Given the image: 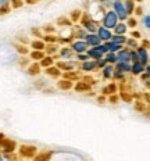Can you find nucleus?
Segmentation results:
<instances>
[{"mask_svg": "<svg viewBox=\"0 0 150 161\" xmlns=\"http://www.w3.org/2000/svg\"><path fill=\"white\" fill-rule=\"evenodd\" d=\"M56 86H57V89L63 90V92H68V90H72L74 89V82L69 79H65V78H60L57 82H56Z\"/></svg>", "mask_w": 150, "mask_h": 161, "instance_id": "f8f14e48", "label": "nucleus"}, {"mask_svg": "<svg viewBox=\"0 0 150 161\" xmlns=\"http://www.w3.org/2000/svg\"><path fill=\"white\" fill-rule=\"evenodd\" d=\"M82 14H83V11L82 10H74V11H71L69 13V21L72 22V24H79V21H81V17H82Z\"/></svg>", "mask_w": 150, "mask_h": 161, "instance_id": "cd10ccee", "label": "nucleus"}, {"mask_svg": "<svg viewBox=\"0 0 150 161\" xmlns=\"http://www.w3.org/2000/svg\"><path fill=\"white\" fill-rule=\"evenodd\" d=\"M72 58H75V53L69 47V45L60 46L57 53V60H72Z\"/></svg>", "mask_w": 150, "mask_h": 161, "instance_id": "423d86ee", "label": "nucleus"}, {"mask_svg": "<svg viewBox=\"0 0 150 161\" xmlns=\"http://www.w3.org/2000/svg\"><path fill=\"white\" fill-rule=\"evenodd\" d=\"M104 46H106V49H107V52H110V53H118L121 49H124V46L118 45V43L113 42V40H108V42H106Z\"/></svg>", "mask_w": 150, "mask_h": 161, "instance_id": "a878e982", "label": "nucleus"}, {"mask_svg": "<svg viewBox=\"0 0 150 161\" xmlns=\"http://www.w3.org/2000/svg\"><path fill=\"white\" fill-rule=\"evenodd\" d=\"M79 25L82 28H85V31L88 33H96L100 26V22L96 21L93 17H91L86 11H83V14L81 17V21H79Z\"/></svg>", "mask_w": 150, "mask_h": 161, "instance_id": "f257e3e1", "label": "nucleus"}, {"mask_svg": "<svg viewBox=\"0 0 150 161\" xmlns=\"http://www.w3.org/2000/svg\"><path fill=\"white\" fill-rule=\"evenodd\" d=\"M56 65L61 69V72H71V71H79V63L75 58L72 60H57Z\"/></svg>", "mask_w": 150, "mask_h": 161, "instance_id": "20e7f679", "label": "nucleus"}, {"mask_svg": "<svg viewBox=\"0 0 150 161\" xmlns=\"http://www.w3.org/2000/svg\"><path fill=\"white\" fill-rule=\"evenodd\" d=\"M125 3V8H126V13H128L129 17L133 15V13H135V8H136V2L135 0H124Z\"/></svg>", "mask_w": 150, "mask_h": 161, "instance_id": "473e14b6", "label": "nucleus"}, {"mask_svg": "<svg viewBox=\"0 0 150 161\" xmlns=\"http://www.w3.org/2000/svg\"><path fill=\"white\" fill-rule=\"evenodd\" d=\"M103 58H104L106 61H107V64H110V65H115L117 63H118V60H117V53H110V52H107Z\"/></svg>", "mask_w": 150, "mask_h": 161, "instance_id": "f704fd0d", "label": "nucleus"}, {"mask_svg": "<svg viewBox=\"0 0 150 161\" xmlns=\"http://www.w3.org/2000/svg\"><path fill=\"white\" fill-rule=\"evenodd\" d=\"M13 10L11 7V0H0V15L7 14Z\"/></svg>", "mask_w": 150, "mask_h": 161, "instance_id": "bb28decb", "label": "nucleus"}, {"mask_svg": "<svg viewBox=\"0 0 150 161\" xmlns=\"http://www.w3.org/2000/svg\"><path fill=\"white\" fill-rule=\"evenodd\" d=\"M58 49H60V45H58V43H52V45H46V47H45V54L53 56V57H56V58H57Z\"/></svg>", "mask_w": 150, "mask_h": 161, "instance_id": "b1692460", "label": "nucleus"}, {"mask_svg": "<svg viewBox=\"0 0 150 161\" xmlns=\"http://www.w3.org/2000/svg\"><path fill=\"white\" fill-rule=\"evenodd\" d=\"M95 71H97V67H96V61H95V60H88V61L79 63V72L92 74Z\"/></svg>", "mask_w": 150, "mask_h": 161, "instance_id": "6e6552de", "label": "nucleus"}, {"mask_svg": "<svg viewBox=\"0 0 150 161\" xmlns=\"http://www.w3.org/2000/svg\"><path fill=\"white\" fill-rule=\"evenodd\" d=\"M28 46H29V49L31 50H41V52H45L46 43L43 42L42 38H32Z\"/></svg>", "mask_w": 150, "mask_h": 161, "instance_id": "2eb2a0df", "label": "nucleus"}, {"mask_svg": "<svg viewBox=\"0 0 150 161\" xmlns=\"http://www.w3.org/2000/svg\"><path fill=\"white\" fill-rule=\"evenodd\" d=\"M136 53H138V57H139V63H142L143 65H147L149 61H150V52H149V49L141 45L138 49H136Z\"/></svg>", "mask_w": 150, "mask_h": 161, "instance_id": "1a4fd4ad", "label": "nucleus"}, {"mask_svg": "<svg viewBox=\"0 0 150 161\" xmlns=\"http://www.w3.org/2000/svg\"><path fill=\"white\" fill-rule=\"evenodd\" d=\"M107 65V61H106L104 58H100V60H96V67H97V69L100 71V69H103L104 67Z\"/></svg>", "mask_w": 150, "mask_h": 161, "instance_id": "c03bdc74", "label": "nucleus"}, {"mask_svg": "<svg viewBox=\"0 0 150 161\" xmlns=\"http://www.w3.org/2000/svg\"><path fill=\"white\" fill-rule=\"evenodd\" d=\"M25 69H26V72H28V75H31V76H36L42 72V68H41V65H39V63H32V61L25 67Z\"/></svg>", "mask_w": 150, "mask_h": 161, "instance_id": "aec40b11", "label": "nucleus"}, {"mask_svg": "<svg viewBox=\"0 0 150 161\" xmlns=\"http://www.w3.org/2000/svg\"><path fill=\"white\" fill-rule=\"evenodd\" d=\"M113 2L114 0H97V3L100 6H102L104 10H110L111 8V4H113Z\"/></svg>", "mask_w": 150, "mask_h": 161, "instance_id": "ea45409f", "label": "nucleus"}, {"mask_svg": "<svg viewBox=\"0 0 150 161\" xmlns=\"http://www.w3.org/2000/svg\"><path fill=\"white\" fill-rule=\"evenodd\" d=\"M22 6H25L24 0H11V7L13 8H19V7H22Z\"/></svg>", "mask_w": 150, "mask_h": 161, "instance_id": "79ce46f5", "label": "nucleus"}, {"mask_svg": "<svg viewBox=\"0 0 150 161\" xmlns=\"http://www.w3.org/2000/svg\"><path fill=\"white\" fill-rule=\"evenodd\" d=\"M85 43L88 45V47H95V46H99L102 43V40L99 39L96 33H88L85 38Z\"/></svg>", "mask_w": 150, "mask_h": 161, "instance_id": "412c9836", "label": "nucleus"}, {"mask_svg": "<svg viewBox=\"0 0 150 161\" xmlns=\"http://www.w3.org/2000/svg\"><path fill=\"white\" fill-rule=\"evenodd\" d=\"M131 38H133V39H142V33L139 32V31H136V29H133V31L131 32Z\"/></svg>", "mask_w": 150, "mask_h": 161, "instance_id": "49530a36", "label": "nucleus"}, {"mask_svg": "<svg viewBox=\"0 0 150 161\" xmlns=\"http://www.w3.org/2000/svg\"><path fill=\"white\" fill-rule=\"evenodd\" d=\"M111 10L115 13V15L118 17L119 21L125 22L126 19L129 18L128 13H126V8H125V3L124 0H114L111 4Z\"/></svg>", "mask_w": 150, "mask_h": 161, "instance_id": "7ed1b4c3", "label": "nucleus"}, {"mask_svg": "<svg viewBox=\"0 0 150 161\" xmlns=\"http://www.w3.org/2000/svg\"><path fill=\"white\" fill-rule=\"evenodd\" d=\"M145 74H146V75H147V76H150V63H149V64H147V65H146Z\"/></svg>", "mask_w": 150, "mask_h": 161, "instance_id": "8fccbe9b", "label": "nucleus"}, {"mask_svg": "<svg viewBox=\"0 0 150 161\" xmlns=\"http://www.w3.org/2000/svg\"><path fill=\"white\" fill-rule=\"evenodd\" d=\"M69 47L74 50L75 54H81V53H86L88 52V45L85 43V40H78L74 39L71 43H69Z\"/></svg>", "mask_w": 150, "mask_h": 161, "instance_id": "0eeeda50", "label": "nucleus"}, {"mask_svg": "<svg viewBox=\"0 0 150 161\" xmlns=\"http://www.w3.org/2000/svg\"><path fill=\"white\" fill-rule=\"evenodd\" d=\"M75 60L78 63H83V61H88V60H91V58H89L88 53H81V54H75Z\"/></svg>", "mask_w": 150, "mask_h": 161, "instance_id": "a19ab883", "label": "nucleus"}, {"mask_svg": "<svg viewBox=\"0 0 150 161\" xmlns=\"http://www.w3.org/2000/svg\"><path fill=\"white\" fill-rule=\"evenodd\" d=\"M117 92H118V85H117V82H114V80L108 82L107 85L103 88V95H104V96L117 95Z\"/></svg>", "mask_w": 150, "mask_h": 161, "instance_id": "6ab92c4d", "label": "nucleus"}, {"mask_svg": "<svg viewBox=\"0 0 150 161\" xmlns=\"http://www.w3.org/2000/svg\"><path fill=\"white\" fill-rule=\"evenodd\" d=\"M56 61H57V58H56V57L46 54V56L41 60V61H39V65H41L42 69H46V68H49V67L56 65Z\"/></svg>", "mask_w": 150, "mask_h": 161, "instance_id": "a211bd4d", "label": "nucleus"}, {"mask_svg": "<svg viewBox=\"0 0 150 161\" xmlns=\"http://www.w3.org/2000/svg\"><path fill=\"white\" fill-rule=\"evenodd\" d=\"M117 60L118 61H124V63H131V57H129V49H121L117 53Z\"/></svg>", "mask_w": 150, "mask_h": 161, "instance_id": "393cba45", "label": "nucleus"}, {"mask_svg": "<svg viewBox=\"0 0 150 161\" xmlns=\"http://www.w3.org/2000/svg\"><path fill=\"white\" fill-rule=\"evenodd\" d=\"M6 161H17L14 157H11V156H8V157H6Z\"/></svg>", "mask_w": 150, "mask_h": 161, "instance_id": "3c124183", "label": "nucleus"}, {"mask_svg": "<svg viewBox=\"0 0 150 161\" xmlns=\"http://www.w3.org/2000/svg\"><path fill=\"white\" fill-rule=\"evenodd\" d=\"M126 39H128V35H113V38H111L113 42L118 43V45H121V46H125Z\"/></svg>", "mask_w": 150, "mask_h": 161, "instance_id": "c9c22d12", "label": "nucleus"}, {"mask_svg": "<svg viewBox=\"0 0 150 161\" xmlns=\"http://www.w3.org/2000/svg\"><path fill=\"white\" fill-rule=\"evenodd\" d=\"M113 72H114V65L107 64L103 69H100V75L106 82H111L113 80Z\"/></svg>", "mask_w": 150, "mask_h": 161, "instance_id": "dca6fc26", "label": "nucleus"}, {"mask_svg": "<svg viewBox=\"0 0 150 161\" xmlns=\"http://www.w3.org/2000/svg\"><path fill=\"white\" fill-rule=\"evenodd\" d=\"M17 49H18L19 54H22V56H25V57H28V53H29V50H31L28 45H18V46H17Z\"/></svg>", "mask_w": 150, "mask_h": 161, "instance_id": "4c0bfd02", "label": "nucleus"}, {"mask_svg": "<svg viewBox=\"0 0 150 161\" xmlns=\"http://www.w3.org/2000/svg\"><path fill=\"white\" fill-rule=\"evenodd\" d=\"M126 74H124L122 71H119V69H117L115 67H114V72H113V80H114V82H125L126 80Z\"/></svg>", "mask_w": 150, "mask_h": 161, "instance_id": "c756f323", "label": "nucleus"}, {"mask_svg": "<svg viewBox=\"0 0 150 161\" xmlns=\"http://www.w3.org/2000/svg\"><path fill=\"white\" fill-rule=\"evenodd\" d=\"M3 140H4V139H0V145H2V142H3Z\"/></svg>", "mask_w": 150, "mask_h": 161, "instance_id": "5fc2aeb1", "label": "nucleus"}, {"mask_svg": "<svg viewBox=\"0 0 150 161\" xmlns=\"http://www.w3.org/2000/svg\"><path fill=\"white\" fill-rule=\"evenodd\" d=\"M45 56H46L45 52H41V50H29L28 53V58L32 63H39Z\"/></svg>", "mask_w": 150, "mask_h": 161, "instance_id": "5701e85b", "label": "nucleus"}, {"mask_svg": "<svg viewBox=\"0 0 150 161\" xmlns=\"http://www.w3.org/2000/svg\"><path fill=\"white\" fill-rule=\"evenodd\" d=\"M118 22H119L118 17L115 15V13L113 11L111 8L106 10L104 14H103V17H102V19H100V25L104 26V28H107V29H111V31L115 28V25L118 24Z\"/></svg>", "mask_w": 150, "mask_h": 161, "instance_id": "f03ea898", "label": "nucleus"}, {"mask_svg": "<svg viewBox=\"0 0 150 161\" xmlns=\"http://www.w3.org/2000/svg\"><path fill=\"white\" fill-rule=\"evenodd\" d=\"M136 2V4H138V3H141V2H143V0H135Z\"/></svg>", "mask_w": 150, "mask_h": 161, "instance_id": "864d4df0", "label": "nucleus"}, {"mask_svg": "<svg viewBox=\"0 0 150 161\" xmlns=\"http://www.w3.org/2000/svg\"><path fill=\"white\" fill-rule=\"evenodd\" d=\"M42 39H43V42H45L46 45L58 43V36H57V33H49V35H43Z\"/></svg>", "mask_w": 150, "mask_h": 161, "instance_id": "72a5a7b5", "label": "nucleus"}, {"mask_svg": "<svg viewBox=\"0 0 150 161\" xmlns=\"http://www.w3.org/2000/svg\"><path fill=\"white\" fill-rule=\"evenodd\" d=\"M0 161H6V156L2 152H0Z\"/></svg>", "mask_w": 150, "mask_h": 161, "instance_id": "603ef678", "label": "nucleus"}, {"mask_svg": "<svg viewBox=\"0 0 150 161\" xmlns=\"http://www.w3.org/2000/svg\"><path fill=\"white\" fill-rule=\"evenodd\" d=\"M96 35L99 36V39L102 40V43H106V42H108V40H111V38H113V31H111V29H107V28H104V26L100 25L99 29H97V32H96Z\"/></svg>", "mask_w": 150, "mask_h": 161, "instance_id": "9d476101", "label": "nucleus"}, {"mask_svg": "<svg viewBox=\"0 0 150 161\" xmlns=\"http://www.w3.org/2000/svg\"><path fill=\"white\" fill-rule=\"evenodd\" d=\"M136 15H143V8L141 7V6H136V8H135V13H133V17H136Z\"/></svg>", "mask_w": 150, "mask_h": 161, "instance_id": "de8ad7c7", "label": "nucleus"}, {"mask_svg": "<svg viewBox=\"0 0 150 161\" xmlns=\"http://www.w3.org/2000/svg\"><path fill=\"white\" fill-rule=\"evenodd\" d=\"M129 57H131V64H132V63L139 61V57H138L136 50H129Z\"/></svg>", "mask_w": 150, "mask_h": 161, "instance_id": "37998d69", "label": "nucleus"}, {"mask_svg": "<svg viewBox=\"0 0 150 161\" xmlns=\"http://www.w3.org/2000/svg\"><path fill=\"white\" fill-rule=\"evenodd\" d=\"M92 89V85L88 82H85L82 78L79 80H76V82L74 83V90L78 93H85V92H89V90Z\"/></svg>", "mask_w": 150, "mask_h": 161, "instance_id": "4468645a", "label": "nucleus"}, {"mask_svg": "<svg viewBox=\"0 0 150 161\" xmlns=\"http://www.w3.org/2000/svg\"><path fill=\"white\" fill-rule=\"evenodd\" d=\"M88 32L85 31V28H82L79 24H74L72 25V36L74 39H78V40H85Z\"/></svg>", "mask_w": 150, "mask_h": 161, "instance_id": "ddd939ff", "label": "nucleus"}, {"mask_svg": "<svg viewBox=\"0 0 150 161\" xmlns=\"http://www.w3.org/2000/svg\"><path fill=\"white\" fill-rule=\"evenodd\" d=\"M117 69L122 71L126 75H131V63H124V61H118L117 64L114 65Z\"/></svg>", "mask_w": 150, "mask_h": 161, "instance_id": "c85d7f7f", "label": "nucleus"}, {"mask_svg": "<svg viewBox=\"0 0 150 161\" xmlns=\"http://www.w3.org/2000/svg\"><path fill=\"white\" fill-rule=\"evenodd\" d=\"M145 69H146V65H143L142 63H139V61L132 63L131 64V75L132 76H141L142 74H145Z\"/></svg>", "mask_w": 150, "mask_h": 161, "instance_id": "f3484780", "label": "nucleus"}, {"mask_svg": "<svg viewBox=\"0 0 150 161\" xmlns=\"http://www.w3.org/2000/svg\"><path fill=\"white\" fill-rule=\"evenodd\" d=\"M141 22H142V25L145 26L146 29H149L150 31V14H143Z\"/></svg>", "mask_w": 150, "mask_h": 161, "instance_id": "58836bf2", "label": "nucleus"}, {"mask_svg": "<svg viewBox=\"0 0 150 161\" xmlns=\"http://www.w3.org/2000/svg\"><path fill=\"white\" fill-rule=\"evenodd\" d=\"M63 78L69 79V80H72V82L75 83L76 80H79L82 76H81V72L79 71H71V72H64L63 74Z\"/></svg>", "mask_w": 150, "mask_h": 161, "instance_id": "2f4dec72", "label": "nucleus"}, {"mask_svg": "<svg viewBox=\"0 0 150 161\" xmlns=\"http://www.w3.org/2000/svg\"><path fill=\"white\" fill-rule=\"evenodd\" d=\"M139 78L143 80V83H145L146 88H149V89H150V76H147L146 74H142V75L139 76Z\"/></svg>", "mask_w": 150, "mask_h": 161, "instance_id": "a18cd8bd", "label": "nucleus"}, {"mask_svg": "<svg viewBox=\"0 0 150 161\" xmlns=\"http://www.w3.org/2000/svg\"><path fill=\"white\" fill-rule=\"evenodd\" d=\"M43 72H45V75H46V76H49V78H52V79H56V80H58V79L63 76L61 69H60L57 65L49 67V68L43 69Z\"/></svg>", "mask_w": 150, "mask_h": 161, "instance_id": "9b49d317", "label": "nucleus"}, {"mask_svg": "<svg viewBox=\"0 0 150 161\" xmlns=\"http://www.w3.org/2000/svg\"><path fill=\"white\" fill-rule=\"evenodd\" d=\"M38 2H41V0H24L25 4H36Z\"/></svg>", "mask_w": 150, "mask_h": 161, "instance_id": "09e8293b", "label": "nucleus"}, {"mask_svg": "<svg viewBox=\"0 0 150 161\" xmlns=\"http://www.w3.org/2000/svg\"><path fill=\"white\" fill-rule=\"evenodd\" d=\"M139 46H141V42H139L138 39H133V38H131V36H128V39H126V43H125L124 47L129 49V50H136Z\"/></svg>", "mask_w": 150, "mask_h": 161, "instance_id": "7c9ffc66", "label": "nucleus"}, {"mask_svg": "<svg viewBox=\"0 0 150 161\" xmlns=\"http://www.w3.org/2000/svg\"><path fill=\"white\" fill-rule=\"evenodd\" d=\"M88 56H89V58L91 60H100V58H103L104 57V54L107 53V49H106V46H104V43H100L99 46H95V47H89L88 49Z\"/></svg>", "mask_w": 150, "mask_h": 161, "instance_id": "39448f33", "label": "nucleus"}, {"mask_svg": "<svg viewBox=\"0 0 150 161\" xmlns=\"http://www.w3.org/2000/svg\"><path fill=\"white\" fill-rule=\"evenodd\" d=\"M128 31H129V28L126 25V22L119 21L115 25V28L113 29V35H128Z\"/></svg>", "mask_w": 150, "mask_h": 161, "instance_id": "4be33fe9", "label": "nucleus"}, {"mask_svg": "<svg viewBox=\"0 0 150 161\" xmlns=\"http://www.w3.org/2000/svg\"><path fill=\"white\" fill-rule=\"evenodd\" d=\"M149 63H150V61H149Z\"/></svg>", "mask_w": 150, "mask_h": 161, "instance_id": "6e6d98bb", "label": "nucleus"}, {"mask_svg": "<svg viewBox=\"0 0 150 161\" xmlns=\"http://www.w3.org/2000/svg\"><path fill=\"white\" fill-rule=\"evenodd\" d=\"M125 22H126V25H128V28H129V29H131V28H132V29H135L136 26H138V24H139L138 18H136V17H133V15H132V17H129V18L126 19Z\"/></svg>", "mask_w": 150, "mask_h": 161, "instance_id": "e433bc0d", "label": "nucleus"}]
</instances>
